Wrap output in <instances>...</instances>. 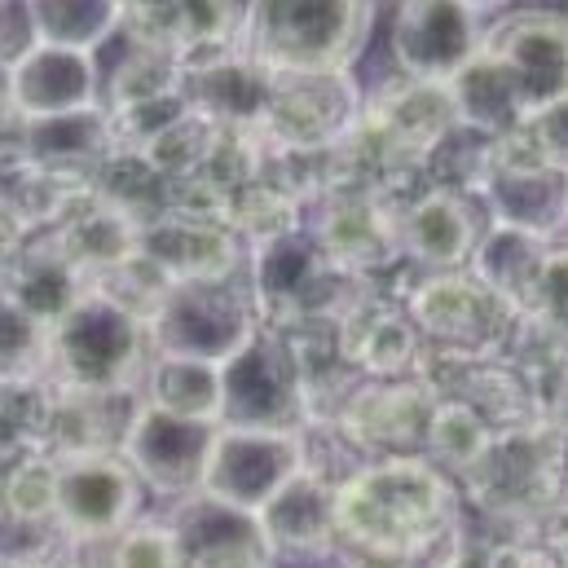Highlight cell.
<instances>
[{
  "label": "cell",
  "mask_w": 568,
  "mask_h": 568,
  "mask_svg": "<svg viewBox=\"0 0 568 568\" xmlns=\"http://www.w3.org/2000/svg\"><path fill=\"white\" fill-rule=\"evenodd\" d=\"M142 489L120 449L58 458V529L67 538H111L138 520Z\"/></svg>",
  "instance_id": "obj_9"
},
{
  "label": "cell",
  "mask_w": 568,
  "mask_h": 568,
  "mask_svg": "<svg viewBox=\"0 0 568 568\" xmlns=\"http://www.w3.org/2000/svg\"><path fill=\"white\" fill-rule=\"evenodd\" d=\"M525 133H529L534 150L542 154V163H551V168L568 172V93L565 98H556L551 106L534 111V115L525 120Z\"/></svg>",
  "instance_id": "obj_36"
},
{
  "label": "cell",
  "mask_w": 568,
  "mask_h": 568,
  "mask_svg": "<svg viewBox=\"0 0 568 568\" xmlns=\"http://www.w3.org/2000/svg\"><path fill=\"white\" fill-rule=\"evenodd\" d=\"M256 331H261V313H256V291L247 270L225 278L172 283L150 317L154 353L216 362V366L230 362Z\"/></svg>",
  "instance_id": "obj_4"
},
{
  "label": "cell",
  "mask_w": 568,
  "mask_h": 568,
  "mask_svg": "<svg viewBox=\"0 0 568 568\" xmlns=\"http://www.w3.org/2000/svg\"><path fill=\"white\" fill-rule=\"evenodd\" d=\"M49 326L0 295V384H44Z\"/></svg>",
  "instance_id": "obj_32"
},
{
  "label": "cell",
  "mask_w": 568,
  "mask_h": 568,
  "mask_svg": "<svg viewBox=\"0 0 568 568\" xmlns=\"http://www.w3.org/2000/svg\"><path fill=\"white\" fill-rule=\"evenodd\" d=\"M339 357L366 379H406L419 371L424 335L406 304L384 291H362V300L335 322Z\"/></svg>",
  "instance_id": "obj_17"
},
{
  "label": "cell",
  "mask_w": 568,
  "mask_h": 568,
  "mask_svg": "<svg viewBox=\"0 0 568 568\" xmlns=\"http://www.w3.org/2000/svg\"><path fill=\"white\" fill-rule=\"evenodd\" d=\"M300 436L295 432H261V427H225L216 432V445L207 454L203 494L261 511L286 480L300 471Z\"/></svg>",
  "instance_id": "obj_11"
},
{
  "label": "cell",
  "mask_w": 568,
  "mask_h": 568,
  "mask_svg": "<svg viewBox=\"0 0 568 568\" xmlns=\"http://www.w3.org/2000/svg\"><path fill=\"white\" fill-rule=\"evenodd\" d=\"M565 436L556 427L534 424L498 432L489 449L463 471L467 494L503 520H542L565 503Z\"/></svg>",
  "instance_id": "obj_5"
},
{
  "label": "cell",
  "mask_w": 568,
  "mask_h": 568,
  "mask_svg": "<svg viewBox=\"0 0 568 568\" xmlns=\"http://www.w3.org/2000/svg\"><path fill=\"white\" fill-rule=\"evenodd\" d=\"M216 432H221V424L181 419V415H168V410L142 402L120 454L133 463L145 489H154L163 498H185V494L203 489V471H207V454L216 445Z\"/></svg>",
  "instance_id": "obj_12"
},
{
  "label": "cell",
  "mask_w": 568,
  "mask_h": 568,
  "mask_svg": "<svg viewBox=\"0 0 568 568\" xmlns=\"http://www.w3.org/2000/svg\"><path fill=\"white\" fill-rule=\"evenodd\" d=\"M185 568H270V542L256 520V511L230 507L212 494H185L176 498L168 516Z\"/></svg>",
  "instance_id": "obj_18"
},
{
  "label": "cell",
  "mask_w": 568,
  "mask_h": 568,
  "mask_svg": "<svg viewBox=\"0 0 568 568\" xmlns=\"http://www.w3.org/2000/svg\"><path fill=\"white\" fill-rule=\"evenodd\" d=\"M565 252H568V247H565Z\"/></svg>",
  "instance_id": "obj_45"
},
{
  "label": "cell",
  "mask_w": 568,
  "mask_h": 568,
  "mask_svg": "<svg viewBox=\"0 0 568 568\" xmlns=\"http://www.w3.org/2000/svg\"><path fill=\"white\" fill-rule=\"evenodd\" d=\"M362 115V93L348 71L313 75H274L265 142L278 150H331Z\"/></svg>",
  "instance_id": "obj_10"
},
{
  "label": "cell",
  "mask_w": 568,
  "mask_h": 568,
  "mask_svg": "<svg viewBox=\"0 0 568 568\" xmlns=\"http://www.w3.org/2000/svg\"><path fill=\"white\" fill-rule=\"evenodd\" d=\"M106 556L111 568H185L168 520H133L129 529L106 538Z\"/></svg>",
  "instance_id": "obj_34"
},
{
  "label": "cell",
  "mask_w": 568,
  "mask_h": 568,
  "mask_svg": "<svg viewBox=\"0 0 568 568\" xmlns=\"http://www.w3.org/2000/svg\"><path fill=\"white\" fill-rule=\"evenodd\" d=\"M362 120L415 168L427 163L432 150L458 129L449 89L427 84V80H410V75H397V80L379 84V93L362 106Z\"/></svg>",
  "instance_id": "obj_20"
},
{
  "label": "cell",
  "mask_w": 568,
  "mask_h": 568,
  "mask_svg": "<svg viewBox=\"0 0 568 568\" xmlns=\"http://www.w3.org/2000/svg\"><path fill=\"white\" fill-rule=\"evenodd\" d=\"M471 9H485V4H503V0H467Z\"/></svg>",
  "instance_id": "obj_41"
},
{
  "label": "cell",
  "mask_w": 568,
  "mask_h": 568,
  "mask_svg": "<svg viewBox=\"0 0 568 568\" xmlns=\"http://www.w3.org/2000/svg\"><path fill=\"white\" fill-rule=\"evenodd\" d=\"M489 207L480 203L476 190H449L432 185L419 199L402 207V247L406 261L419 265L427 274H449L467 270L480 239L489 234L485 225Z\"/></svg>",
  "instance_id": "obj_16"
},
{
  "label": "cell",
  "mask_w": 568,
  "mask_h": 568,
  "mask_svg": "<svg viewBox=\"0 0 568 568\" xmlns=\"http://www.w3.org/2000/svg\"><path fill=\"white\" fill-rule=\"evenodd\" d=\"M560 467H565V498H568V436H565V458H560Z\"/></svg>",
  "instance_id": "obj_40"
},
{
  "label": "cell",
  "mask_w": 568,
  "mask_h": 568,
  "mask_svg": "<svg viewBox=\"0 0 568 568\" xmlns=\"http://www.w3.org/2000/svg\"><path fill=\"white\" fill-rule=\"evenodd\" d=\"M150 357V322L98 291H84L49 326L44 384L62 393H142Z\"/></svg>",
  "instance_id": "obj_3"
},
{
  "label": "cell",
  "mask_w": 568,
  "mask_h": 568,
  "mask_svg": "<svg viewBox=\"0 0 568 568\" xmlns=\"http://www.w3.org/2000/svg\"><path fill=\"white\" fill-rule=\"evenodd\" d=\"M551 256H556L551 239L529 234V230H511V225H489V234L480 239V247H476L467 270L485 286H494L507 304H516L525 313L534 291L542 286Z\"/></svg>",
  "instance_id": "obj_28"
},
{
  "label": "cell",
  "mask_w": 568,
  "mask_h": 568,
  "mask_svg": "<svg viewBox=\"0 0 568 568\" xmlns=\"http://www.w3.org/2000/svg\"><path fill=\"white\" fill-rule=\"evenodd\" d=\"M4 89L27 120H53V115H75V111L102 106L98 58L84 49L31 44L18 62H9Z\"/></svg>",
  "instance_id": "obj_19"
},
{
  "label": "cell",
  "mask_w": 568,
  "mask_h": 568,
  "mask_svg": "<svg viewBox=\"0 0 568 568\" xmlns=\"http://www.w3.org/2000/svg\"><path fill=\"white\" fill-rule=\"evenodd\" d=\"M36 44L98 53L120 31V0H27Z\"/></svg>",
  "instance_id": "obj_31"
},
{
  "label": "cell",
  "mask_w": 568,
  "mask_h": 568,
  "mask_svg": "<svg viewBox=\"0 0 568 568\" xmlns=\"http://www.w3.org/2000/svg\"><path fill=\"white\" fill-rule=\"evenodd\" d=\"M375 27V0H252L239 49L274 75L348 71Z\"/></svg>",
  "instance_id": "obj_2"
},
{
  "label": "cell",
  "mask_w": 568,
  "mask_h": 568,
  "mask_svg": "<svg viewBox=\"0 0 568 568\" xmlns=\"http://www.w3.org/2000/svg\"><path fill=\"white\" fill-rule=\"evenodd\" d=\"M542 424L556 427L560 436H568V353L556 362L551 384L542 388Z\"/></svg>",
  "instance_id": "obj_37"
},
{
  "label": "cell",
  "mask_w": 568,
  "mask_h": 568,
  "mask_svg": "<svg viewBox=\"0 0 568 568\" xmlns=\"http://www.w3.org/2000/svg\"><path fill=\"white\" fill-rule=\"evenodd\" d=\"M542 529H547V547H551V560L560 568H568V498L556 503L547 516H542Z\"/></svg>",
  "instance_id": "obj_39"
},
{
  "label": "cell",
  "mask_w": 568,
  "mask_h": 568,
  "mask_svg": "<svg viewBox=\"0 0 568 568\" xmlns=\"http://www.w3.org/2000/svg\"><path fill=\"white\" fill-rule=\"evenodd\" d=\"M120 150L115 124L102 106L75 111V115H53V120H31L27 129V159L44 172L71 176V181H93V172Z\"/></svg>",
  "instance_id": "obj_27"
},
{
  "label": "cell",
  "mask_w": 568,
  "mask_h": 568,
  "mask_svg": "<svg viewBox=\"0 0 568 568\" xmlns=\"http://www.w3.org/2000/svg\"><path fill=\"white\" fill-rule=\"evenodd\" d=\"M0 261H4V252H0Z\"/></svg>",
  "instance_id": "obj_44"
},
{
  "label": "cell",
  "mask_w": 568,
  "mask_h": 568,
  "mask_svg": "<svg viewBox=\"0 0 568 568\" xmlns=\"http://www.w3.org/2000/svg\"><path fill=\"white\" fill-rule=\"evenodd\" d=\"M270 551L283 556H326L339 547V489L313 471H295L283 489L256 511Z\"/></svg>",
  "instance_id": "obj_24"
},
{
  "label": "cell",
  "mask_w": 568,
  "mask_h": 568,
  "mask_svg": "<svg viewBox=\"0 0 568 568\" xmlns=\"http://www.w3.org/2000/svg\"><path fill=\"white\" fill-rule=\"evenodd\" d=\"M436 397L424 379H357L331 415L366 458L424 449Z\"/></svg>",
  "instance_id": "obj_14"
},
{
  "label": "cell",
  "mask_w": 568,
  "mask_h": 568,
  "mask_svg": "<svg viewBox=\"0 0 568 568\" xmlns=\"http://www.w3.org/2000/svg\"><path fill=\"white\" fill-rule=\"evenodd\" d=\"M304 230L339 270L366 283L406 256L402 207L379 190H326L317 199V216Z\"/></svg>",
  "instance_id": "obj_8"
},
{
  "label": "cell",
  "mask_w": 568,
  "mask_h": 568,
  "mask_svg": "<svg viewBox=\"0 0 568 568\" xmlns=\"http://www.w3.org/2000/svg\"><path fill=\"white\" fill-rule=\"evenodd\" d=\"M445 89H449L458 129H476V133L503 138V133H511V129L525 124V102H520L516 75L498 58H489L485 49Z\"/></svg>",
  "instance_id": "obj_29"
},
{
  "label": "cell",
  "mask_w": 568,
  "mask_h": 568,
  "mask_svg": "<svg viewBox=\"0 0 568 568\" xmlns=\"http://www.w3.org/2000/svg\"><path fill=\"white\" fill-rule=\"evenodd\" d=\"M84 291H89V278L71 265V256L62 252L53 230L22 239L0 261V295L13 300L18 308H27L31 317H40L44 326H53Z\"/></svg>",
  "instance_id": "obj_23"
},
{
  "label": "cell",
  "mask_w": 568,
  "mask_h": 568,
  "mask_svg": "<svg viewBox=\"0 0 568 568\" xmlns=\"http://www.w3.org/2000/svg\"><path fill=\"white\" fill-rule=\"evenodd\" d=\"M424 344L454 348L467 357H507L525 313L507 304L494 286H485L471 270L432 274L406 300Z\"/></svg>",
  "instance_id": "obj_6"
},
{
  "label": "cell",
  "mask_w": 568,
  "mask_h": 568,
  "mask_svg": "<svg viewBox=\"0 0 568 568\" xmlns=\"http://www.w3.org/2000/svg\"><path fill=\"white\" fill-rule=\"evenodd\" d=\"M234 4H239V9H243V13H247V4H252V0H234Z\"/></svg>",
  "instance_id": "obj_42"
},
{
  "label": "cell",
  "mask_w": 568,
  "mask_h": 568,
  "mask_svg": "<svg viewBox=\"0 0 568 568\" xmlns=\"http://www.w3.org/2000/svg\"><path fill=\"white\" fill-rule=\"evenodd\" d=\"M480 49L489 58H498L516 84H520V102H525V120L542 106H551L556 98L568 93V18L551 9H520L498 18L485 36Z\"/></svg>",
  "instance_id": "obj_13"
},
{
  "label": "cell",
  "mask_w": 568,
  "mask_h": 568,
  "mask_svg": "<svg viewBox=\"0 0 568 568\" xmlns=\"http://www.w3.org/2000/svg\"><path fill=\"white\" fill-rule=\"evenodd\" d=\"M172 283L185 278H225L243 270V243L230 221L216 216H194L168 207L154 225L142 230V247Z\"/></svg>",
  "instance_id": "obj_21"
},
{
  "label": "cell",
  "mask_w": 568,
  "mask_h": 568,
  "mask_svg": "<svg viewBox=\"0 0 568 568\" xmlns=\"http://www.w3.org/2000/svg\"><path fill=\"white\" fill-rule=\"evenodd\" d=\"M138 406H142V393H62V388H49V424H44L40 449H49L53 458L124 449V436H129Z\"/></svg>",
  "instance_id": "obj_25"
},
{
  "label": "cell",
  "mask_w": 568,
  "mask_h": 568,
  "mask_svg": "<svg viewBox=\"0 0 568 568\" xmlns=\"http://www.w3.org/2000/svg\"><path fill=\"white\" fill-rule=\"evenodd\" d=\"M525 322H529L542 339H551L560 353H568V252L565 247H556V256H551V265H547V274H542V286L534 291V300H529V308H525Z\"/></svg>",
  "instance_id": "obj_35"
},
{
  "label": "cell",
  "mask_w": 568,
  "mask_h": 568,
  "mask_svg": "<svg viewBox=\"0 0 568 568\" xmlns=\"http://www.w3.org/2000/svg\"><path fill=\"white\" fill-rule=\"evenodd\" d=\"M0 89H4V67H0Z\"/></svg>",
  "instance_id": "obj_43"
},
{
  "label": "cell",
  "mask_w": 568,
  "mask_h": 568,
  "mask_svg": "<svg viewBox=\"0 0 568 568\" xmlns=\"http://www.w3.org/2000/svg\"><path fill=\"white\" fill-rule=\"evenodd\" d=\"M335 551H339L344 568H415L410 556H393V551H366V547H348V542H339Z\"/></svg>",
  "instance_id": "obj_38"
},
{
  "label": "cell",
  "mask_w": 568,
  "mask_h": 568,
  "mask_svg": "<svg viewBox=\"0 0 568 568\" xmlns=\"http://www.w3.org/2000/svg\"><path fill=\"white\" fill-rule=\"evenodd\" d=\"M498 432L485 424L467 402H436L432 410V424H427L424 454L432 463H445L449 471H467L494 440Z\"/></svg>",
  "instance_id": "obj_33"
},
{
  "label": "cell",
  "mask_w": 568,
  "mask_h": 568,
  "mask_svg": "<svg viewBox=\"0 0 568 568\" xmlns=\"http://www.w3.org/2000/svg\"><path fill=\"white\" fill-rule=\"evenodd\" d=\"M49 230L84 278L115 270L120 261H129L142 247V230L124 212H115L106 199H98L93 190H80L71 199V207L58 216V225H49Z\"/></svg>",
  "instance_id": "obj_26"
},
{
  "label": "cell",
  "mask_w": 568,
  "mask_h": 568,
  "mask_svg": "<svg viewBox=\"0 0 568 568\" xmlns=\"http://www.w3.org/2000/svg\"><path fill=\"white\" fill-rule=\"evenodd\" d=\"M308 419L304 371L283 331L261 326L230 362H221V424L295 432Z\"/></svg>",
  "instance_id": "obj_7"
},
{
  "label": "cell",
  "mask_w": 568,
  "mask_h": 568,
  "mask_svg": "<svg viewBox=\"0 0 568 568\" xmlns=\"http://www.w3.org/2000/svg\"><path fill=\"white\" fill-rule=\"evenodd\" d=\"M458 529V498L419 454L371 458L339 485V542L419 560Z\"/></svg>",
  "instance_id": "obj_1"
},
{
  "label": "cell",
  "mask_w": 568,
  "mask_h": 568,
  "mask_svg": "<svg viewBox=\"0 0 568 568\" xmlns=\"http://www.w3.org/2000/svg\"><path fill=\"white\" fill-rule=\"evenodd\" d=\"M480 18L467 0H402L393 58L410 80L449 84L480 53Z\"/></svg>",
  "instance_id": "obj_15"
},
{
  "label": "cell",
  "mask_w": 568,
  "mask_h": 568,
  "mask_svg": "<svg viewBox=\"0 0 568 568\" xmlns=\"http://www.w3.org/2000/svg\"><path fill=\"white\" fill-rule=\"evenodd\" d=\"M274 93V71L252 62L239 44L185 67V98L221 129H261Z\"/></svg>",
  "instance_id": "obj_22"
},
{
  "label": "cell",
  "mask_w": 568,
  "mask_h": 568,
  "mask_svg": "<svg viewBox=\"0 0 568 568\" xmlns=\"http://www.w3.org/2000/svg\"><path fill=\"white\" fill-rule=\"evenodd\" d=\"M142 402L168 410V415H181V419L221 424V366L216 362L154 353L150 366H145Z\"/></svg>",
  "instance_id": "obj_30"
}]
</instances>
